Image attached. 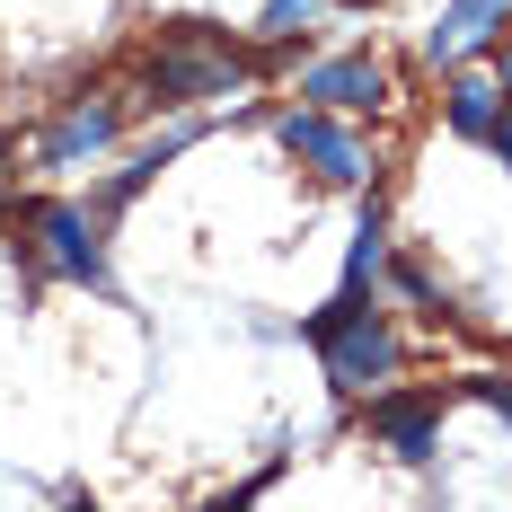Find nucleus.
Instances as JSON below:
<instances>
[{"mask_svg": "<svg viewBox=\"0 0 512 512\" xmlns=\"http://www.w3.org/2000/svg\"><path fill=\"white\" fill-rule=\"evenodd\" d=\"M309 345L327 354V380L336 389H354V398H371V389H389L398 380V336H389V318L380 309H362V301H336L309 318Z\"/></svg>", "mask_w": 512, "mask_h": 512, "instance_id": "f257e3e1", "label": "nucleus"}, {"mask_svg": "<svg viewBox=\"0 0 512 512\" xmlns=\"http://www.w3.org/2000/svg\"><path fill=\"white\" fill-rule=\"evenodd\" d=\"M239 80H248V62L230 45H212V27H186L177 45L151 53V98L159 106H195V98H239Z\"/></svg>", "mask_w": 512, "mask_h": 512, "instance_id": "f03ea898", "label": "nucleus"}, {"mask_svg": "<svg viewBox=\"0 0 512 512\" xmlns=\"http://www.w3.org/2000/svg\"><path fill=\"white\" fill-rule=\"evenodd\" d=\"M274 133H283V151H292V159H309V168H318L327 186H362V177H371L362 142L345 133V124H336V115H327V106H292V115H283Z\"/></svg>", "mask_w": 512, "mask_h": 512, "instance_id": "7ed1b4c3", "label": "nucleus"}, {"mask_svg": "<svg viewBox=\"0 0 512 512\" xmlns=\"http://www.w3.org/2000/svg\"><path fill=\"white\" fill-rule=\"evenodd\" d=\"M36 239H45V265L62 274V283L115 292V274H106V239H98V221H89L80 204H45V212H36Z\"/></svg>", "mask_w": 512, "mask_h": 512, "instance_id": "20e7f679", "label": "nucleus"}, {"mask_svg": "<svg viewBox=\"0 0 512 512\" xmlns=\"http://www.w3.org/2000/svg\"><path fill=\"white\" fill-rule=\"evenodd\" d=\"M371 433L398 451V460H433V442H442V398H407V389H371Z\"/></svg>", "mask_w": 512, "mask_h": 512, "instance_id": "39448f33", "label": "nucleus"}, {"mask_svg": "<svg viewBox=\"0 0 512 512\" xmlns=\"http://www.w3.org/2000/svg\"><path fill=\"white\" fill-rule=\"evenodd\" d=\"M301 98L327 106V115H362V106L389 98V71H380L371 53H336V62H318V71L301 80Z\"/></svg>", "mask_w": 512, "mask_h": 512, "instance_id": "423d86ee", "label": "nucleus"}, {"mask_svg": "<svg viewBox=\"0 0 512 512\" xmlns=\"http://www.w3.org/2000/svg\"><path fill=\"white\" fill-rule=\"evenodd\" d=\"M504 18H512V0H451V9L433 18V36H424V53L460 71L468 53H486V45H495V27H504Z\"/></svg>", "mask_w": 512, "mask_h": 512, "instance_id": "0eeeda50", "label": "nucleus"}, {"mask_svg": "<svg viewBox=\"0 0 512 512\" xmlns=\"http://www.w3.org/2000/svg\"><path fill=\"white\" fill-rule=\"evenodd\" d=\"M115 124H124V106H115V98L62 106V115H53V133H45V168H80V159H98L106 142H115Z\"/></svg>", "mask_w": 512, "mask_h": 512, "instance_id": "6e6552de", "label": "nucleus"}, {"mask_svg": "<svg viewBox=\"0 0 512 512\" xmlns=\"http://www.w3.org/2000/svg\"><path fill=\"white\" fill-rule=\"evenodd\" d=\"M389 274V221H380V204L354 221V256H345V301H371V283Z\"/></svg>", "mask_w": 512, "mask_h": 512, "instance_id": "1a4fd4ad", "label": "nucleus"}, {"mask_svg": "<svg viewBox=\"0 0 512 512\" xmlns=\"http://www.w3.org/2000/svg\"><path fill=\"white\" fill-rule=\"evenodd\" d=\"M495 124H504V89L460 80V89H451V133H460V142H495Z\"/></svg>", "mask_w": 512, "mask_h": 512, "instance_id": "9d476101", "label": "nucleus"}, {"mask_svg": "<svg viewBox=\"0 0 512 512\" xmlns=\"http://www.w3.org/2000/svg\"><path fill=\"white\" fill-rule=\"evenodd\" d=\"M327 0H265V18H256V36L265 45H292V36H309V18H318Z\"/></svg>", "mask_w": 512, "mask_h": 512, "instance_id": "9b49d317", "label": "nucleus"}, {"mask_svg": "<svg viewBox=\"0 0 512 512\" xmlns=\"http://www.w3.org/2000/svg\"><path fill=\"white\" fill-rule=\"evenodd\" d=\"M468 389H477V398H486V407H495V415L512 424V380H468Z\"/></svg>", "mask_w": 512, "mask_h": 512, "instance_id": "f8f14e48", "label": "nucleus"}, {"mask_svg": "<svg viewBox=\"0 0 512 512\" xmlns=\"http://www.w3.org/2000/svg\"><path fill=\"white\" fill-rule=\"evenodd\" d=\"M495 151H504V168H512V89H504V124H495Z\"/></svg>", "mask_w": 512, "mask_h": 512, "instance_id": "ddd939ff", "label": "nucleus"}, {"mask_svg": "<svg viewBox=\"0 0 512 512\" xmlns=\"http://www.w3.org/2000/svg\"><path fill=\"white\" fill-rule=\"evenodd\" d=\"M504 89H512V45H504Z\"/></svg>", "mask_w": 512, "mask_h": 512, "instance_id": "4468645a", "label": "nucleus"}, {"mask_svg": "<svg viewBox=\"0 0 512 512\" xmlns=\"http://www.w3.org/2000/svg\"><path fill=\"white\" fill-rule=\"evenodd\" d=\"M354 9H362V0H354Z\"/></svg>", "mask_w": 512, "mask_h": 512, "instance_id": "2eb2a0df", "label": "nucleus"}]
</instances>
